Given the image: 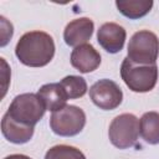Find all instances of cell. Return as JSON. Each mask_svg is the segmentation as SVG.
<instances>
[{
    "instance_id": "cell-9",
    "label": "cell",
    "mask_w": 159,
    "mask_h": 159,
    "mask_svg": "<svg viewBox=\"0 0 159 159\" xmlns=\"http://www.w3.org/2000/svg\"><path fill=\"white\" fill-rule=\"evenodd\" d=\"M94 24L89 17H80L67 24L63 31V40L71 47L84 45L93 34Z\"/></svg>"
},
{
    "instance_id": "cell-18",
    "label": "cell",
    "mask_w": 159,
    "mask_h": 159,
    "mask_svg": "<svg viewBox=\"0 0 159 159\" xmlns=\"http://www.w3.org/2000/svg\"><path fill=\"white\" fill-rule=\"evenodd\" d=\"M4 159H31V158L27 155H24V154H11Z\"/></svg>"
},
{
    "instance_id": "cell-7",
    "label": "cell",
    "mask_w": 159,
    "mask_h": 159,
    "mask_svg": "<svg viewBox=\"0 0 159 159\" xmlns=\"http://www.w3.org/2000/svg\"><path fill=\"white\" fill-rule=\"evenodd\" d=\"M89 97L98 108L112 111L122 103L123 92L116 82L103 78L92 84L89 88Z\"/></svg>"
},
{
    "instance_id": "cell-10",
    "label": "cell",
    "mask_w": 159,
    "mask_h": 159,
    "mask_svg": "<svg viewBox=\"0 0 159 159\" xmlns=\"http://www.w3.org/2000/svg\"><path fill=\"white\" fill-rule=\"evenodd\" d=\"M70 60L71 65L82 73L92 72L101 65V55L91 43L75 47Z\"/></svg>"
},
{
    "instance_id": "cell-12",
    "label": "cell",
    "mask_w": 159,
    "mask_h": 159,
    "mask_svg": "<svg viewBox=\"0 0 159 159\" xmlns=\"http://www.w3.org/2000/svg\"><path fill=\"white\" fill-rule=\"evenodd\" d=\"M45 108L51 112H56L66 106V101L68 99L63 88L60 83H47L43 84L36 93Z\"/></svg>"
},
{
    "instance_id": "cell-6",
    "label": "cell",
    "mask_w": 159,
    "mask_h": 159,
    "mask_svg": "<svg viewBox=\"0 0 159 159\" xmlns=\"http://www.w3.org/2000/svg\"><path fill=\"white\" fill-rule=\"evenodd\" d=\"M86 124V114L77 106H65L63 108L52 112L50 127L52 132L60 137L77 135Z\"/></svg>"
},
{
    "instance_id": "cell-17",
    "label": "cell",
    "mask_w": 159,
    "mask_h": 159,
    "mask_svg": "<svg viewBox=\"0 0 159 159\" xmlns=\"http://www.w3.org/2000/svg\"><path fill=\"white\" fill-rule=\"evenodd\" d=\"M0 20H1V29H2V31H1V46H5L7 42H9V40L12 37V32H14V30H12V25L9 22V21H6V19L4 17V16H1L0 17Z\"/></svg>"
},
{
    "instance_id": "cell-5",
    "label": "cell",
    "mask_w": 159,
    "mask_h": 159,
    "mask_svg": "<svg viewBox=\"0 0 159 159\" xmlns=\"http://www.w3.org/2000/svg\"><path fill=\"white\" fill-rule=\"evenodd\" d=\"M139 133V119L132 113H123L117 116L111 122L108 129L111 143L119 149L133 147L138 140Z\"/></svg>"
},
{
    "instance_id": "cell-3",
    "label": "cell",
    "mask_w": 159,
    "mask_h": 159,
    "mask_svg": "<svg viewBox=\"0 0 159 159\" xmlns=\"http://www.w3.org/2000/svg\"><path fill=\"white\" fill-rule=\"evenodd\" d=\"M159 55V40L148 30L135 32L128 43V58L137 65H155Z\"/></svg>"
},
{
    "instance_id": "cell-15",
    "label": "cell",
    "mask_w": 159,
    "mask_h": 159,
    "mask_svg": "<svg viewBox=\"0 0 159 159\" xmlns=\"http://www.w3.org/2000/svg\"><path fill=\"white\" fill-rule=\"evenodd\" d=\"M60 84L63 88L67 98L70 99L81 98L87 92V82L83 77L80 76H66L61 80Z\"/></svg>"
},
{
    "instance_id": "cell-4",
    "label": "cell",
    "mask_w": 159,
    "mask_h": 159,
    "mask_svg": "<svg viewBox=\"0 0 159 159\" xmlns=\"http://www.w3.org/2000/svg\"><path fill=\"white\" fill-rule=\"evenodd\" d=\"M46 108L37 94L22 93L12 99L7 113L16 122L35 127V124L43 117Z\"/></svg>"
},
{
    "instance_id": "cell-2",
    "label": "cell",
    "mask_w": 159,
    "mask_h": 159,
    "mask_svg": "<svg viewBox=\"0 0 159 159\" xmlns=\"http://www.w3.org/2000/svg\"><path fill=\"white\" fill-rule=\"evenodd\" d=\"M120 76L129 89L144 93L155 87L158 80V67L157 65H137L125 57L120 66Z\"/></svg>"
},
{
    "instance_id": "cell-11",
    "label": "cell",
    "mask_w": 159,
    "mask_h": 159,
    "mask_svg": "<svg viewBox=\"0 0 159 159\" xmlns=\"http://www.w3.org/2000/svg\"><path fill=\"white\" fill-rule=\"evenodd\" d=\"M1 133L2 135L14 144L27 143L34 135V127L16 122L6 112L1 119Z\"/></svg>"
},
{
    "instance_id": "cell-13",
    "label": "cell",
    "mask_w": 159,
    "mask_h": 159,
    "mask_svg": "<svg viewBox=\"0 0 159 159\" xmlns=\"http://www.w3.org/2000/svg\"><path fill=\"white\" fill-rule=\"evenodd\" d=\"M140 135L148 144H159V113L147 112L142 116L140 122Z\"/></svg>"
},
{
    "instance_id": "cell-16",
    "label": "cell",
    "mask_w": 159,
    "mask_h": 159,
    "mask_svg": "<svg viewBox=\"0 0 159 159\" xmlns=\"http://www.w3.org/2000/svg\"><path fill=\"white\" fill-rule=\"evenodd\" d=\"M45 159H86V157L75 147L60 144L50 148L45 154Z\"/></svg>"
},
{
    "instance_id": "cell-8",
    "label": "cell",
    "mask_w": 159,
    "mask_h": 159,
    "mask_svg": "<svg viewBox=\"0 0 159 159\" xmlns=\"http://www.w3.org/2000/svg\"><path fill=\"white\" fill-rule=\"evenodd\" d=\"M125 36V30L116 22H106L97 31L98 43L109 53H117L123 48Z\"/></svg>"
},
{
    "instance_id": "cell-14",
    "label": "cell",
    "mask_w": 159,
    "mask_h": 159,
    "mask_svg": "<svg viewBox=\"0 0 159 159\" xmlns=\"http://www.w3.org/2000/svg\"><path fill=\"white\" fill-rule=\"evenodd\" d=\"M116 6L122 15L128 19H139L145 16L153 7L152 0H127V1H116Z\"/></svg>"
},
{
    "instance_id": "cell-1",
    "label": "cell",
    "mask_w": 159,
    "mask_h": 159,
    "mask_svg": "<svg viewBox=\"0 0 159 159\" xmlns=\"http://www.w3.org/2000/svg\"><path fill=\"white\" fill-rule=\"evenodd\" d=\"M15 55L19 61L29 67H43L53 58V39L43 31L24 34L16 43Z\"/></svg>"
}]
</instances>
